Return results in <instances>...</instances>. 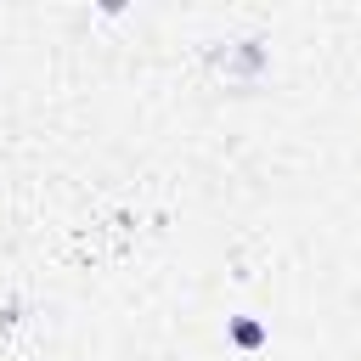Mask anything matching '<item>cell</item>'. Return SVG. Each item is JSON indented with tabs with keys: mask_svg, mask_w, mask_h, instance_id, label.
Instances as JSON below:
<instances>
[{
	"mask_svg": "<svg viewBox=\"0 0 361 361\" xmlns=\"http://www.w3.org/2000/svg\"><path fill=\"white\" fill-rule=\"evenodd\" d=\"M265 68V45L259 39H243L237 51H226V73H259Z\"/></svg>",
	"mask_w": 361,
	"mask_h": 361,
	"instance_id": "obj_1",
	"label": "cell"
},
{
	"mask_svg": "<svg viewBox=\"0 0 361 361\" xmlns=\"http://www.w3.org/2000/svg\"><path fill=\"white\" fill-rule=\"evenodd\" d=\"M231 344H237V350H259V344H265V322H254V316H231Z\"/></svg>",
	"mask_w": 361,
	"mask_h": 361,
	"instance_id": "obj_2",
	"label": "cell"
}]
</instances>
